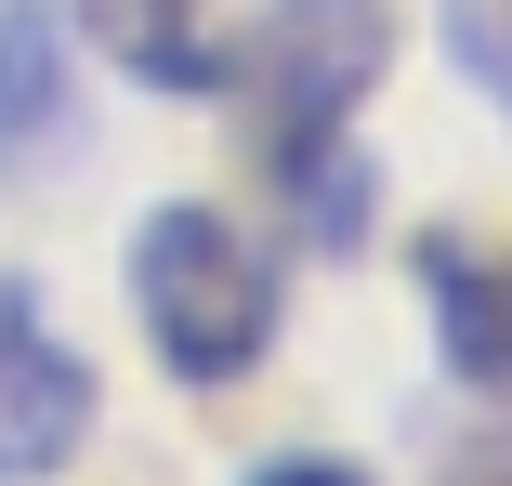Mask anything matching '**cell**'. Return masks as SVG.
<instances>
[{
  "label": "cell",
  "instance_id": "ba28073f",
  "mask_svg": "<svg viewBox=\"0 0 512 486\" xmlns=\"http://www.w3.org/2000/svg\"><path fill=\"white\" fill-rule=\"evenodd\" d=\"M434 40H447V66L486 92V106L512 119V0H434Z\"/></svg>",
  "mask_w": 512,
  "mask_h": 486
},
{
  "label": "cell",
  "instance_id": "8992f818",
  "mask_svg": "<svg viewBox=\"0 0 512 486\" xmlns=\"http://www.w3.org/2000/svg\"><path fill=\"white\" fill-rule=\"evenodd\" d=\"M263 171H276V211H289V237L316 250V263H355V250L381 237V158H368L355 132H329V145H276Z\"/></svg>",
  "mask_w": 512,
  "mask_h": 486
},
{
  "label": "cell",
  "instance_id": "30bf717a",
  "mask_svg": "<svg viewBox=\"0 0 512 486\" xmlns=\"http://www.w3.org/2000/svg\"><path fill=\"white\" fill-rule=\"evenodd\" d=\"M447 486H512V447H473V460H460Z\"/></svg>",
  "mask_w": 512,
  "mask_h": 486
},
{
  "label": "cell",
  "instance_id": "277c9868",
  "mask_svg": "<svg viewBox=\"0 0 512 486\" xmlns=\"http://www.w3.org/2000/svg\"><path fill=\"white\" fill-rule=\"evenodd\" d=\"M407 276H421V316H434L447 381H460V395H486V408H512V250L434 224L421 250H407Z\"/></svg>",
  "mask_w": 512,
  "mask_h": 486
},
{
  "label": "cell",
  "instance_id": "9c48e42d",
  "mask_svg": "<svg viewBox=\"0 0 512 486\" xmlns=\"http://www.w3.org/2000/svg\"><path fill=\"white\" fill-rule=\"evenodd\" d=\"M237 486H368V473L329 460V447H289V460H263V473H237Z\"/></svg>",
  "mask_w": 512,
  "mask_h": 486
},
{
  "label": "cell",
  "instance_id": "7a4b0ae2",
  "mask_svg": "<svg viewBox=\"0 0 512 486\" xmlns=\"http://www.w3.org/2000/svg\"><path fill=\"white\" fill-rule=\"evenodd\" d=\"M381 66H394V0H263L224 40V106L263 119V158L329 145V132H355Z\"/></svg>",
  "mask_w": 512,
  "mask_h": 486
},
{
  "label": "cell",
  "instance_id": "5b68a950",
  "mask_svg": "<svg viewBox=\"0 0 512 486\" xmlns=\"http://www.w3.org/2000/svg\"><path fill=\"white\" fill-rule=\"evenodd\" d=\"M79 158V40L53 0H0V184Z\"/></svg>",
  "mask_w": 512,
  "mask_h": 486
},
{
  "label": "cell",
  "instance_id": "3957f363",
  "mask_svg": "<svg viewBox=\"0 0 512 486\" xmlns=\"http://www.w3.org/2000/svg\"><path fill=\"white\" fill-rule=\"evenodd\" d=\"M92 421H106L92 355L40 316L27 276H0V486H53V473H79Z\"/></svg>",
  "mask_w": 512,
  "mask_h": 486
},
{
  "label": "cell",
  "instance_id": "52a82bcc",
  "mask_svg": "<svg viewBox=\"0 0 512 486\" xmlns=\"http://www.w3.org/2000/svg\"><path fill=\"white\" fill-rule=\"evenodd\" d=\"M106 53H119L145 92L224 106V27H211V0H106Z\"/></svg>",
  "mask_w": 512,
  "mask_h": 486
},
{
  "label": "cell",
  "instance_id": "6da1fadb",
  "mask_svg": "<svg viewBox=\"0 0 512 486\" xmlns=\"http://www.w3.org/2000/svg\"><path fill=\"white\" fill-rule=\"evenodd\" d=\"M132 316H145V355L184 395H224V381H250L276 355V263L237 237V211L158 198L132 224Z\"/></svg>",
  "mask_w": 512,
  "mask_h": 486
}]
</instances>
